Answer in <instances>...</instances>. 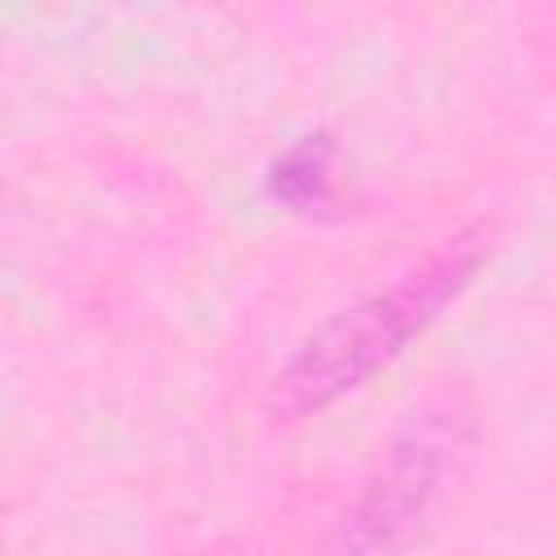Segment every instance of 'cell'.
<instances>
[{"label":"cell","instance_id":"obj_1","mask_svg":"<svg viewBox=\"0 0 556 556\" xmlns=\"http://www.w3.org/2000/svg\"><path fill=\"white\" fill-rule=\"evenodd\" d=\"M482 261H486V235L465 230L447 248L426 256L417 269L395 278L391 287L326 317L278 369L269 387V413L295 421L365 387L378 369H387L413 339H421L443 317V308L473 282Z\"/></svg>","mask_w":556,"mask_h":556},{"label":"cell","instance_id":"obj_3","mask_svg":"<svg viewBox=\"0 0 556 556\" xmlns=\"http://www.w3.org/2000/svg\"><path fill=\"white\" fill-rule=\"evenodd\" d=\"M265 191L287 204L291 213H321L334 204V139L330 135H304L295 139L265 178Z\"/></svg>","mask_w":556,"mask_h":556},{"label":"cell","instance_id":"obj_2","mask_svg":"<svg viewBox=\"0 0 556 556\" xmlns=\"http://www.w3.org/2000/svg\"><path fill=\"white\" fill-rule=\"evenodd\" d=\"M478 447L473 413L443 395L408 413L395 430L378 473L365 482L343 521V556H400L408 552L465 486Z\"/></svg>","mask_w":556,"mask_h":556}]
</instances>
